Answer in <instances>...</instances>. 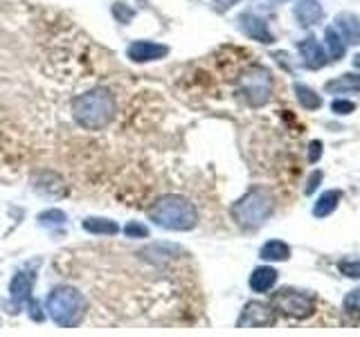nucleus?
<instances>
[{"instance_id": "22", "label": "nucleus", "mask_w": 360, "mask_h": 337, "mask_svg": "<svg viewBox=\"0 0 360 337\" xmlns=\"http://www.w3.org/2000/svg\"><path fill=\"white\" fill-rule=\"evenodd\" d=\"M68 218L65 213L61 209H50V211H43L39 216V223L41 225H48V227H59V225H63Z\"/></svg>"}, {"instance_id": "17", "label": "nucleus", "mask_w": 360, "mask_h": 337, "mask_svg": "<svg viewBox=\"0 0 360 337\" xmlns=\"http://www.w3.org/2000/svg\"><path fill=\"white\" fill-rule=\"evenodd\" d=\"M82 227L90 234H104V236H115L120 232V225L108 218H86Z\"/></svg>"}, {"instance_id": "11", "label": "nucleus", "mask_w": 360, "mask_h": 337, "mask_svg": "<svg viewBox=\"0 0 360 337\" xmlns=\"http://www.w3.org/2000/svg\"><path fill=\"white\" fill-rule=\"evenodd\" d=\"M335 29L342 37V41H347L349 45L360 43V20L352 11H342V14L335 16Z\"/></svg>"}, {"instance_id": "2", "label": "nucleus", "mask_w": 360, "mask_h": 337, "mask_svg": "<svg viewBox=\"0 0 360 337\" xmlns=\"http://www.w3.org/2000/svg\"><path fill=\"white\" fill-rule=\"evenodd\" d=\"M149 216L158 227L172 230V232H187L191 227H196V223H198L196 207L183 196L160 198L149 211Z\"/></svg>"}, {"instance_id": "1", "label": "nucleus", "mask_w": 360, "mask_h": 337, "mask_svg": "<svg viewBox=\"0 0 360 337\" xmlns=\"http://www.w3.org/2000/svg\"><path fill=\"white\" fill-rule=\"evenodd\" d=\"M115 97H112L106 88H95L90 93L75 99L72 104V115L79 126L88 131H99L115 117Z\"/></svg>"}, {"instance_id": "23", "label": "nucleus", "mask_w": 360, "mask_h": 337, "mask_svg": "<svg viewBox=\"0 0 360 337\" xmlns=\"http://www.w3.org/2000/svg\"><path fill=\"white\" fill-rule=\"evenodd\" d=\"M124 234L129 236V239H146V236H149V227H146V225H142V223H129L127 227H124Z\"/></svg>"}, {"instance_id": "5", "label": "nucleus", "mask_w": 360, "mask_h": 337, "mask_svg": "<svg viewBox=\"0 0 360 337\" xmlns=\"http://www.w3.org/2000/svg\"><path fill=\"white\" fill-rule=\"evenodd\" d=\"M239 93L243 95L248 104L255 108L268 104L270 95H273V79H270V72L262 65L248 67L239 79Z\"/></svg>"}, {"instance_id": "4", "label": "nucleus", "mask_w": 360, "mask_h": 337, "mask_svg": "<svg viewBox=\"0 0 360 337\" xmlns=\"http://www.w3.org/2000/svg\"><path fill=\"white\" fill-rule=\"evenodd\" d=\"M275 209L273 196L268 194L266 189L257 187L250 189L243 198H239L232 205V216L234 220L245 230H257L270 218V213Z\"/></svg>"}, {"instance_id": "15", "label": "nucleus", "mask_w": 360, "mask_h": 337, "mask_svg": "<svg viewBox=\"0 0 360 337\" xmlns=\"http://www.w3.org/2000/svg\"><path fill=\"white\" fill-rule=\"evenodd\" d=\"M32 286H34V277L27 272H18V275H14V279H11V284H9V295L18 303L27 301L32 295Z\"/></svg>"}, {"instance_id": "3", "label": "nucleus", "mask_w": 360, "mask_h": 337, "mask_svg": "<svg viewBox=\"0 0 360 337\" xmlns=\"http://www.w3.org/2000/svg\"><path fill=\"white\" fill-rule=\"evenodd\" d=\"M48 315L61 329H75V326L82 324L86 315V299L75 288H56L48 297Z\"/></svg>"}, {"instance_id": "9", "label": "nucleus", "mask_w": 360, "mask_h": 337, "mask_svg": "<svg viewBox=\"0 0 360 337\" xmlns=\"http://www.w3.org/2000/svg\"><path fill=\"white\" fill-rule=\"evenodd\" d=\"M239 22H241V29L245 32V37H250L252 41L266 43V45H270L275 41V37L270 34V29L266 25V20L250 14V11H248V14H241Z\"/></svg>"}, {"instance_id": "10", "label": "nucleus", "mask_w": 360, "mask_h": 337, "mask_svg": "<svg viewBox=\"0 0 360 337\" xmlns=\"http://www.w3.org/2000/svg\"><path fill=\"white\" fill-rule=\"evenodd\" d=\"M297 50H300V54H302L304 63H307V65L311 67V70H320V67L326 63V54H324V50H322V45H320L318 41H315L313 37L300 41V43H297Z\"/></svg>"}, {"instance_id": "6", "label": "nucleus", "mask_w": 360, "mask_h": 337, "mask_svg": "<svg viewBox=\"0 0 360 337\" xmlns=\"http://www.w3.org/2000/svg\"><path fill=\"white\" fill-rule=\"evenodd\" d=\"M273 306L284 312L286 317L292 319H307L315 312V297L307 295V292H300V290H277L273 295Z\"/></svg>"}, {"instance_id": "7", "label": "nucleus", "mask_w": 360, "mask_h": 337, "mask_svg": "<svg viewBox=\"0 0 360 337\" xmlns=\"http://www.w3.org/2000/svg\"><path fill=\"white\" fill-rule=\"evenodd\" d=\"M275 324V312L270 306L262 301H250L245 303V308L239 317V329H262V326H270Z\"/></svg>"}, {"instance_id": "26", "label": "nucleus", "mask_w": 360, "mask_h": 337, "mask_svg": "<svg viewBox=\"0 0 360 337\" xmlns=\"http://www.w3.org/2000/svg\"><path fill=\"white\" fill-rule=\"evenodd\" d=\"M322 178H324V173H322V171H313V173H311V178L307 180V187H304V194H307V196H311L313 191L320 187Z\"/></svg>"}, {"instance_id": "13", "label": "nucleus", "mask_w": 360, "mask_h": 337, "mask_svg": "<svg viewBox=\"0 0 360 337\" xmlns=\"http://www.w3.org/2000/svg\"><path fill=\"white\" fill-rule=\"evenodd\" d=\"M324 90L329 95H347V93H358L360 90V74H342L338 79L324 84Z\"/></svg>"}, {"instance_id": "29", "label": "nucleus", "mask_w": 360, "mask_h": 337, "mask_svg": "<svg viewBox=\"0 0 360 337\" xmlns=\"http://www.w3.org/2000/svg\"><path fill=\"white\" fill-rule=\"evenodd\" d=\"M354 65H356V67H360V52L354 56Z\"/></svg>"}, {"instance_id": "24", "label": "nucleus", "mask_w": 360, "mask_h": 337, "mask_svg": "<svg viewBox=\"0 0 360 337\" xmlns=\"http://www.w3.org/2000/svg\"><path fill=\"white\" fill-rule=\"evenodd\" d=\"M331 110L335 112V115H352V112L356 110V104L349 99H335L331 104Z\"/></svg>"}, {"instance_id": "21", "label": "nucleus", "mask_w": 360, "mask_h": 337, "mask_svg": "<svg viewBox=\"0 0 360 337\" xmlns=\"http://www.w3.org/2000/svg\"><path fill=\"white\" fill-rule=\"evenodd\" d=\"M342 306H345V312L349 315V317L360 319V288L349 292V295L345 297V301H342Z\"/></svg>"}, {"instance_id": "27", "label": "nucleus", "mask_w": 360, "mask_h": 337, "mask_svg": "<svg viewBox=\"0 0 360 337\" xmlns=\"http://www.w3.org/2000/svg\"><path fill=\"white\" fill-rule=\"evenodd\" d=\"M320 157H322V142L313 140V142L309 144V162H311V164L320 162Z\"/></svg>"}, {"instance_id": "18", "label": "nucleus", "mask_w": 360, "mask_h": 337, "mask_svg": "<svg viewBox=\"0 0 360 337\" xmlns=\"http://www.w3.org/2000/svg\"><path fill=\"white\" fill-rule=\"evenodd\" d=\"M259 254H262L264 261H286L290 256V247L284 241H268Z\"/></svg>"}, {"instance_id": "14", "label": "nucleus", "mask_w": 360, "mask_h": 337, "mask_svg": "<svg viewBox=\"0 0 360 337\" xmlns=\"http://www.w3.org/2000/svg\"><path fill=\"white\" fill-rule=\"evenodd\" d=\"M275 284H277V270L268 267V265H262V267L252 270V275H250V288L255 292H268Z\"/></svg>"}, {"instance_id": "28", "label": "nucleus", "mask_w": 360, "mask_h": 337, "mask_svg": "<svg viewBox=\"0 0 360 337\" xmlns=\"http://www.w3.org/2000/svg\"><path fill=\"white\" fill-rule=\"evenodd\" d=\"M236 3H239V0H214V5H217V9H221V11L234 7Z\"/></svg>"}, {"instance_id": "25", "label": "nucleus", "mask_w": 360, "mask_h": 337, "mask_svg": "<svg viewBox=\"0 0 360 337\" xmlns=\"http://www.w3.org/2000/svg\"><path fill=\"white\" fill-rule=\"evenodd\" d=\"M340 272L352 277V279H360V261H340Z\"/></svg>"}, {"instance_id": "19", "label": "nucleus", "mask_w": 360, "mask_h": 337, "mask_svg": "<svg viewBox=\"0 0 360 337\" xmlns=\"http://www.w3.org/2000/svg\"><path fill=\"white\" fill-rule=\"evenodd\" d=\"M324 43H326V48H329V56H331L333 61L335 59H342L347 45L342 43V37L338 34L335 27H326L324 29Z\"/></svg>"}, {"instance_id": "8", "label": "nucleus", "mask_w": 360, "mask_h": 337, "mask_svg": "<svg viewBox=\"0 0 360 337\" xmlns=\"http://www.w3.org/2000/svg\"><path fill=\"white\" fill-rule=\"evenodd\" d=\"M129 59L135 63H146V61H158L162 56L169 54V48L162 43H153V41H135L129 45Z\"/></svg>"}, {"instance_id": "16", "label": "nucleus", "mask_w": 360, "mask_h": 337, "mask_svg": "<svg viewBox=\"0 0 360 337\" xmlns=\"http://www.w3.org/2000/svg\"><path fill=\"white\" fill-rule=\"evenodd\" d=\"M342 194L338 189H331V191H324V194L318 198V202H315V207H313V216H318V218H326V216H331V213L335 211L338 207V202H340Z\"/></svg>"}, {"instance_id": "20", "label": "nucleus", "mask_w": 360, "mask_h": 337, "mask_svg": "<svg viewBox=\"0 0 360 337\" xmlns=\"http://www.w3.org/2000/svg\"><path fill=\"white\" fill-rule=\"evenodd\" d=\"M292 90H295L297 101H300V106H302V108H307V110H318V108L322 106V99H320V95H315L309 86H304V84H295V86H292Z\"/></svg>"}, {"instance_id": "12", "label": "nucleus", "mask_w": 360, "mask_h": 337, "mask_svg": "<svg viewBox=\"0 0 360 337\" xmlns=\"http://www.w3.org/2000/svg\"><path fill=\"white\" fill-rule=\"evenodd\" d=\"M295 18L300 20V25H318L324 18V9L318 0H300L295 5Z\"/></svg>"}]
</instances>
